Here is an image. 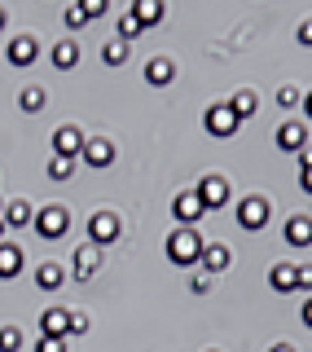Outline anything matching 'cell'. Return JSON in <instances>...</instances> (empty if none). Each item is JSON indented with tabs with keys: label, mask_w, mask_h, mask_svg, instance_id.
Here are the masks:
<instances>
[{
	"label": "cell",
	"mask_w": 312,
	"mask_h": 352,
	"mask_svg": "<svg viewBox=\"0 0 312 352\" xmlns=\"http://www.w3.org/2000/svg\"><path fill=\"white\" fill-rule=\"evenodd\" d=\"M0 216H5V225H9V229H22V225H31V216H36V212H31V203H22V198H14V203H9Z\"/></svg>",
	"instance_id": "cell-23"
},
{
	"label": "cell",
	"mask_w": 312,
	"mask_h": 352,
	"mask_svg": "<svg viewBox=\"0 0 312 352\" xmlns=\"http://www.w3.org/2000/svg\"><path fill=\"white\" fill-rule=\"evenodd\" d=\"M102 62L106 66H124L128 62V40H106L102 44Z\"/></svg>",
	"instance_id": "cell-25"
},
{
	"label": "cell",
	"mask_w": 312,
	"mask_h": 352,
	"mask_svg": "<svg viewBox=\"0 0 312 352\" xmlns=\"http://www.w3.org/2000/svg\"><path fill=\"white\" fill-rule=\"evenodd\" d=\"M0 234H5V216H0Z\"/></svg>",
	"instance_id": "cell-43"
},
{
	"label": "cell",
	"mask_w": 312,
	"mask_h": 352,
	"mask_svg": "<svg viewBox=\"0 0 312 352\" xmlns=\"http://www.w3.org/2000/svg\"><path fill=\"white\" fill-rule=\"evenodd\" d=\"M312 168V146H299V172Z\"/></svg>",
	"instance_id": "cell-36"
},
{
	"label": "cell",
	"mask_w": 312,
	"mask_h": 352,
	"mask_svg": "<svg viewBox=\"0 0 312 352\" xmlns=\"http://www.w3.org/2000/svg\"><path fill=\"white\" fill-rule=\"evenodd\" d=\"M299 106H304V115L312 119V93H304V102H299Z\"/></svg>",
	"instance_id": "cell-40"
},
{
	"label": "cell",
	"mask_w": 312,
	"mask_h": 352,
	"mask_svg": "<svg viewBox=\"0 0 312 352\" xmlns=\"http://www.w3.org/2000/svg\"><path fill=\"white\" fill-rule=\"evenodd\" d=\"M84 132L75 128V124H62L58 132H53V154H58V159H75V154L84 150Z\"/></svg>",
	"instance_id": "cell-7"
},
{
	"label": "cell",
	"mask_w": 312,
	"mask_h": 352,
	"mask_svg": "<svg viewBox=\"0 0 312 352\" xmlns=\"http://www.w3.org/2000/svg\"><path fill=\"white\" fill-rule=\"evenodd\" d=\"M229 110L238 119H247V115H255V110H260V93H255V88H242V93H233V102H229Z\"/></svg>",
	"instance_id": "cell-22"
},
{
	"label": "cell",
	"mask_w": 312,
	"mask_h": 352,
	"mask_svg": "<svg viewBox=\"0 0 312 352\" xmlns=\"http://www.w3.org/2000/svg\"><path fill=\"white\" fill-rule=\"evenodd\" d=\"M198 203H203V212H211V207H225L229 203V181L220 172H211V176H203V181H198Z\"/></svg>",
	"instance_id": "cell-5"
},
{
	"label": "cell",
	"mask_w": 312,
	"mask_h": 352,
	"mask_svg": "<svg viewBox=\"0 0 312 352\" xmlns=\"http://www.w3.org/2000/svg\"><path fill=\"white\" fill-rule=\"evenodd\" d=\"M97 264H102V251L93 247V242H88V247H80L75 251V282H88L97 273Z\"/></svg>",
	"instance_id": "cell-16"
},
{
	"label": "cell",
	"mask_w": 312,
	"mask_h": 352,
	"mask_svg": "<svg viewBox=\"0 0 312 352\" xmlns=\"http://www.w3.org/2000/svg\"><path fill=\"white\" fill-rule=\"evenodd\" d=\"M269 352H295V348H291V344H273Z\"/></svg>",
	"instance_id": "cell-41"
},
{
	"label": "cell",
	"mask_w": 312,
	"mask_h": 352,
	"mask_svg": "<svg viewBox=\"0 0 312 352\" xmlns=\"http://www.w3.org/2000/svg\"><path fill=\"white\" fill-rule=\"evenodd\" d=\"M229 247H225V242H203V269H207V278H211V273H225L229 269Z\"/></svg>",
	"instance_id": "cell-15"
},
{
	"label": "cell",
	"mask_w": 312,
	"mask_h": 352,
	"mask_svg": "<svg viewBox=\"0 0 312 352\" xmlns=\"http://www.w3.org/2000/svg\"><path fill=\"white\" fill-rule=\"evenodd\" d=\"M66 282V269H62V264H53V260H44L40 264V269H36V286H40V291H58V286Z\"/></svg>",
	"instance_id": "cell-20"
},
{
	"label": "cell",
	"mask_w": 312,
	"mask_h": 352,
	"mask_svg": "<svg viewBox=\"0 0 312 352\" xmlns=\"http://www.w3.org/2000/svg\"><path fill=\"white\" fill-rule=\"evenodd\" d=\"M299 44H304V49H312V18L299 27Z\"/></svg>",
	"instance_id": "cell-35"
},
{
	"label": "cell",
	"mask_w": 312,
	"mask_h": 352,
	"mask_svg": "<svg viewBox=\"0 0 312 352\" xmlns=\"http://www.w3.org/2000/svg\"><path fill=\"white\" fill-rule=\"evenodd\" d=\"M31 229H36L40 238L53 242V238H62L66 229H71V212H66V207H58V203H53V207H40V212L31 216Z\"/></svg>",
	"instance_id": "cell-2"
},
{
	"label": "cell",
	"mask_w": 312,
	"mask_h": 352,
	"mask_svg": "<svg viewBox=\"0 0 312 352\" xmlns=\"http://www.w3.org/2000/svg\"><path fill=\"white\" fill-rule=\"evenodd\" d=\"M36 352H66V339H49V335H40V339H36Z\"/></svg>",
	"instance_id": "cell-31"
},
{
	"label": "cell",
	"mask_w": 312,
	"mask_h": 352,
	"mask_svg": "<svg viewBox=\"0 0 312 352\" xmlns=\"http://www.w3.org/2000/svg\"><path fill=\"white\" fill-rule=\"evenodd\" d=\"M172 80H176V62H172V58H150V62H146V84L167 88Z\"/></svg>",
	"instance_id": "cell-14"
},
{
	"label": "cell",
	"mask_w": 312,
	"mask_h": 352,
	"mask_svg": "<svg viewBox=\"0 0 312 352\" xmlns=\"http://www.w3.org/2000/svg\"><path fill=\"white\" fill-rule=\"evenodd\" d=\"M44 102H49V93H44L40 84H27V88H22V97H18V106L31 110V115H36V110H44Z\"/></svg>",
	"instance_id": "cell-24"
},
{
	"label": "cell",
	"mask_w": 312,
	"mask_h": 352,
	"mask_svg": "<svg viewBox=\"0 0 312 352\" xmlns=\"http://www.w3.org/2000/svg\"><path fill=\"white\" fill-rule=\"evenodd\" d=\"M295 278H299V291H312V264H299Z\"/></svg>",
	"instance_id": "cell-33"
},
{
	"label": "cell",
	"mask_w": 312,
	"mask_h": 352,
	"mask_svg": "<svg viewBox=\"0 0 312 352\" xmlns=\"http://www.w3.org/2000/svg\"><path fill=\"white\" fill-rule=\"evenodd\" d=\"M71 172H75V159H58V154L49 159V176H53V181H66Z\"/></svg>",
	"instance_id": "cell-28"
},
{
	"label": "cell",
	"mask_w": 312,
	"mask_h": 352,
	"mask_svg": "<svg viewBox=\"0 0 312 352\" xmlns=\"http://www.w3.org/2000/svg\"><path fill=\"white\" fill-rule=\"evenodd\" d=\"M22 273V247H14V242H0V278H18Z\"/></svg>",
	"instance_id": "cell-19"
},
{
	"label": "cell",
	"mask_w": 312,
	"mask_h": 352,
	"mask_svg": "<svg viewBox=\"0 0 312 352\" xmlns=\"http://www.w3.org/2000/svg\"><path fill=\"white\" fill-rule=\"evenodd\" d=\"M40 335H49V339L71 335V308H44L40 313Z\"/></svg>",
	"instance_id": "cell-9"
},
{
	"label": "cell",
	"mask_w": 312,
	"mask_h": 352,
	"mask_svg": "<svg viewBox=\"0 0 312 352\" xmlns=\"http://www.w3.org/2000/svg\"><path fill=\"white\" fill-rule=\"evenodd\" d=\"M167 260L181 264V269L198 264V260H203V238H198L194 229H176V234L167 238Z\"/></svg>",
	"instance_id": "cell-1"
},
{
	"label": "cell",
	"mask_w": 312,
	"mask_h": 352,
	"mask_svg": "<svg viewBox=\"0 0 312 352\" xmlns=\"http://www.w3.org/2000/svg\"><path fill=\"white\" fill-rule=\"evenodd\" d=\"M36 53H40L36 36H18V40H9V44H5V58L14 62V66H31V62H36Z\"/></svg>",
	"instance_id": "cell-12"
},
{
	"label": "cell",
	"mask_w": 312,
	"mask_h": 352,
	"mask_svg": "<svg viewBox=\"0 0 312 352\" xmlns=\"http://www.w3.org/2000/svg\"><path fill=\"white\" fill-rule=\"evenodd\" d=\"M88 330V317L84 313H71V335H84Z\"/></svg>",
	"instance_id": "cell-34"
},
{
	"label": "cell",
	"mask_w": 312,
	"mask_h": 352,
	"mask_svg": "<svg viewBox=\"0 0 312 352\" xmlns=\"http://www.w3.org/2000/svg\"><path fill=\"white\" fill-rule=\"evenodd\" d=\"M163 14H167L163 0H137V5H132V18L141 22V31H146V27H159Z\"/></svg>",
	"instance_id": "cell-17"
},
{
	"label": "cell",
	"mask_w": 312,
	"mask_h": 352,
	"mask_svg": "<svg viewBox=\"0 0 312 352\" xmlns=\"http://www.w3.org/2000/svg\"><path fill=\"white\" fill-rule=\"evenodd\" d=\"M282 238L291 242V247H312V216H291L282 229Z\"/></svg>",
	"instance_id": "cell-13"
},
{
	"label": "cell",
	"mask_w": 312,
	"mask_h": 352,
	"mask_svg": "<svg viewBox=\"0 0 312 352\" xmlns=\"http://www.w3.org/2000/svg\"><path fill=\"white\" fill-rule=\"evenodd\" d=\"M22 348V330L18 326H0V352H18Z\"/></svg>",
	"instance_id": "cell-26"
},
{
	"label": "cell",
	"mask_w": 312,
	"mask_h": 352,
	"mask_svg": "<svg viewBox=\"0 0 312 352\" xmlns=\"http://www.w3.org/2000/svg\"><path fill=\"white\" fill-rule=\"evenodd\" d=\"M80 154H84L88 168H110V163H115V146H110V137H88Z\"/></svg>",
	"instance_id": "cell-10"
},
{
	"label": "cell",
	"mask_w": 312,
	"mask_h": 352,
	"mask_svg": "<svg viewBox=\"0 0 312 352\" xmlns=\"http://www.w3.org/2000/svg\"><path fill=\"white\" fill-rule=\"evenodd\" d=\"M0 31H5V5H0Z\"/></svg>",
	"instance_id": "cell-42"
},
{
	"label": "cell",
	"mask_w": 312,
	"mask_h": 352,
	"mask_svg": "<svg viewBox=\"0 0 312 352\" xmlns=\"http://www.w3.org/2000/svg\"><path fill=\"white\" fill-rule=\"evenodd\" d=\"M75 62H80V44H75V40H58V44H53V66H58V71H71Z\"/></svg>",
	"instance_id": "cell-21"
},
{
	"label": "cell",
	"mask_w": 312,
	"mask_h": 352,
	"mask_svg": "<svg viewBox=\"0 0 312 352\" xmlns=\"http://www.w3.org/2000/svg\"><path fill=\"white\" fill-rule=\"evenodd\" d=\"M299 102H304V93H299L295 84H282V88H277V106H282V110H291V106H299Z\"/></svg>",
	"instance_id": "cell-27"
},
{
	"label": "cell",
	"mask_w": 312,
	"mask_h": 352,
	"mask_svg": "<svg viewBox=\"0 0 312 352\" xmlns=\"http://www.w3.org/2000/svg\"><path fill=\"white\" fill-rule=\"evenodd\" d=\"M84 22H88V18H84V9H80V5H71V9H66V27H71V31H80Z\"/></svg>",
	"instance_id": "cell-32"
},
{
	"label": "cell",
	"mask_w": 312,
	"mask_h": 352,
	"mask_svg": "<svg viewBox=\"0 0 312 352\" xmlns=\"http://www.w3.org/2000/svg\"><path fill=\"white\" fill-rule=\"evenodd\" d=\"M304 326L312 330V295H308V300H304Z\"/></svg>",
	"instance_id": "cell-39"
},
{
	"label": "cell",
	"mask_w": 312,
	"mask_h": 352,
	"mask_svg": "<svg viewBox=\"0 0 312 352\" xmlns=\"http://www.w3.org/2000/svg\"><path fill=\"white\" fill-rule=\"evenodd\" d=\"M75 5H80V9H84V18L93 22V18H102L106 9H110V0H75Z\"/></svg>",
	"instance_id": "cell-29"
},
{
	"label": "cell",
	"mask_w": 312,
	"mask_h": 352,
	"mask_svg": "<svg viewBox=\"0 0 312 352\" xmlns=\"http://www.w3.org/2000/svg\"><path fill=\"white\" fill-rule=\"evenodd\" d=\"M203 291H211V278H207V273H198V278H194V295H203Z\"/></svg>",
	"instance_id": "cell-37"
},
{
	"label": "cell",
	"mask_w": 312,
	"mask_h": 352,
	"mask_svg": "<svg viewBox=\"0 0 312 352\" xmlns=\"http://www.w3.org/2000/svg\"><path fill=\"white\" fill-rule=\"evenodd\" d=\"M172 216L181 220V229H194V220H203V203H198V194L194 190H185V194H176L172 198Z\"/></svg>",
	"instance_id": "cell-8"
},
{
	"label": "cell",
	"mask_w": 312,
	"mask_h": 352,
	"mask_svg": "<svg viewBox=\"0 0 312 352\" xmlns=\"http://www.w3.org/2000/svg\"><path fill=\"white\" fill-rule=\"evenodd\" d=\"M299 190H304V194H312V168H304V172H299Z\"/></svg>",
	"instance_id": "cell-38"
},
{
	"label": "cell",
	"mask_w": 312,
	"mask_h": 352,
	"mask_svg": "<svg viewBox=\"0 0 312 352\" xmlns=\"http://www.w3.org/2000/svg\"><path fill=\"white\" fill-rule=\"evenodd\" d=\"M238 225L247 229V234H260L264 225H269V198H260V194H247L238 203Z\"/></svg>",
	"instance_id": "cell-3"
},
{
	"label": "cell",
	"mask_w": 312,
	"mask_h": 352,
	"mask_svg": "<svg viewBox=\"0 0 312 352\" xmlns=\"http://www.w3.org/2000/svg\"><path fill=\"white\" fill-rule=\"evenodd\" d=\"M269 286H273L277 295H291V291H299L295 264H273V269H269Z\"/></svg>",
	"instance_id": "cell-18"
},
{
	"label": "cell",
	"mask_w": 312,
	"mask_h": 352,
	"mask_svg": "<svg viewBox=\"0 0 312 352\" xmlns=\"http://www.w3.org/2000/svg\"><path fill=\"white\" fill-rule=\"evenodd\" d=\"M132 36H141V22L132 14H124V18H119V40H132Z\"/></svg>",
	"instance_id": "cell-30"
},
{
	"label": "cell",
	"mask_w": 312,
	"mask_h": 352,
	"mask_svg": "<svg viewBox=\"0 0 312 352\" xmlns=\"http://www.w3.org/2000/svg\"><path fill=\"white\" fill-rule=\"evenodd\" d=\"M207 352H220V348H207Z\"/></svg>",
	"instance_id": "cell-44"
},
{
	"label": "cell",
	"mask_w": 312,
	"mask_h": 352,
	"mask_svg": "<svg viewBox=\"0 0 312 352\" xmlns=\"http://www.w3.org/2000/svg\"><path fill=\"white\" fill-rule=\"evenodd\" d=\"M242 119L229 110V102H220V106H207V115H203V128L211 132V137H233L238 132Z\"/></svg>",
	"instance_id": "cell-6"
},
{
	"label": "cell",
	"mask_w": 312,
	"mask_h": 352,
	"mask_svg": "<svg viewBox=\"0 0 312 352\" xmlns=\"http://www.w3.org/2000/svg\"><path fill=\"white\" fill-rule=\"evenodd\" d=\"M299 146H308V128L299 124V119H286V124L277 128V150L299 154Z\"/></svg>",
	"instance_id": "cell-11"
},
{
	"label": "cell",
	"mask_w": 312,
	"mask_h": 352,
	"mask_svg": "<svg viewBox=\"0 0 312 352\" xmlns=\"http://www.w3.org/2000/svg\"><path fill=\"white\" fill-rule=\"evenodd\" d=\"M119 234H124V225H119L115 212H93V220H88V242L93 247H110Z\"/></svg>",
	"instance_id": "cell-4"
}]
</instances>
